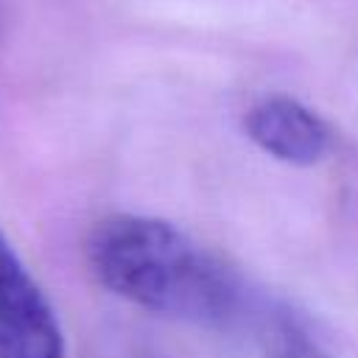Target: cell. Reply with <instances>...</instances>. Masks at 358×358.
<instances>
[{
  "label": "cell",
  "mask_w": 358,
  "mask_h": 358,
  "mask_svg": "<svg viewBox=\"0 0 358 358\" xmlns=\"http://www.w3.org/2000/svg\"><path fill=\"white\" fill-rule=\"evenodd\" d=\"M87 263L115 296L173 322L243 336L260 299L227 260L165 218L117 213L87 238Z\"/></svg>",
  "instance_id": "1"
},
{
  "label": "cell",
  "mask_w": 358,
  "mask_h": 358,
  "mask_svg": "<svg viewBox=\"0 0 358 358\" xmlns=\"http://www.w3.org/2000/svg\"><path fill=\"white\" fill-rule=\"evenodd\" d=\"M59 316L0 229V358H64Z\"/></svg>",
  "instance_id": "2"
},
{
  "label": "cell",
  "mask_w": 358,
  "mask_h": 358,
  "mask_svg": "<svg viewBox=\"0 0 358 358\" xmlns=\"http://www.w3.org/2000/svg\"><path fill=\"white\" fill-rule=\"evenodd\" d=\"M243 131L263 154L296 168L316 165L330 151V126L291 95L255 101L243 115Z\"/></svg>",
  "instance_id": "3"
},
{
  "label": "cell",
  "mask_w": 358,
  "mask_h": 358,
  "mask_svg": "<svg viewBox=\"0 0 358 358\" xmlns=\"http://www.w3.org/2000/svg\"><path fill=\"white\" fill-rule=\"evenodd\" d=\"M243 336L260 358H333L310 324L282 299L260 294Z\"/></svg>",
  "instance_id": "4"
}]
</instances>
